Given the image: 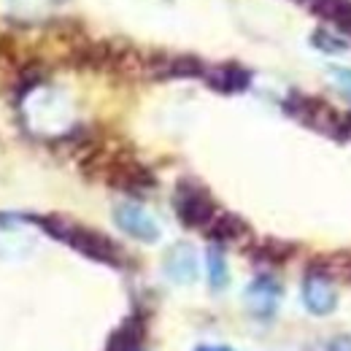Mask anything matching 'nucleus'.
<instances>
[{
	"label": "nucleus",
	"mask_w": 351,
	"mask_h": 351,
	"mask_svg": "<svg viewBox=\"0 0 351 351\" xmlns=\"http://www.w3.org/2000/svg\"><path fill=\"white\" fill-rule=\"evenodd\" d=\"M46 232H51L54 238H60L62 243H68L71 249L82 252L84 257L95 260V263H106V265H122V252L119 246L106 238L103 232H95L84 224H76V221L60 219V217H46L41 219Z\"/></svg>",
	"instance_id": "nucleus-1"
},
{
	"label": "nucleus",
	"mask_w": 351,
	"mask_h": 351,
	"mask_svg": "<svg viewBox=\"0 0 351 351\" xmlns=\"http://www.w3.org/2000/svg\"><path fill=\"white\" fill-rule=\"evenodd\" d=\"M287 111H289L298 122H303L306 128L322 132V135H327V138H341V141H343L351 132L349 119H346L343 114H338L330 103L319 100V97L292 95V97L287 100Z\"/></svg>",
	"instance_id": "nucleus-2"
},
{
	"label": "nucleus",
	"mask_w": 351,
	"mask_h": 351,
	"mask_svg": "<svg viewBox=\"0 0 351 351\" xmlns=\"http://www.w3.org/2000/svg\"><path fill=\"white\" fill-rule=\"evenodd\" d=\"M176 214L186 227L206 230L219 211H217V203L211 200V195L200 184L181 181L178 189H176Z\"/></svg>",
	"instance_id": "nucleus-3"
},
{
	"label": "nucleus",
	"mask_w": 351,
	"mask_h": 351,
	"mask_svg": "<svg viewBox=\"0 0 351 351\" xmlns=\"http://www.w3.org/2000/svg\"><path fill=\"white\" fill-rule=\"evenodd\" d=\"M100 176H103L111 186L125 189V192H143V189H152V186H154V176L149 173V168L141 165L138 160H132L130 154L108 157V160L100 165Z\"/></svg>",
	"instance_id": "nucleus-4"
},
{
	"label": "nucleus",
	"mask_w": 351,
	"mask_h": 351,
	"mask_svg": "<svg viewBox=\"0 0 351 351\" xmlns=\"http://www.w3.org/2000/svg\"><path fill=\"white\" fill-rule=\"evenodd\" d=\"M114 221L122 232H128L135 241H143V243H154L160 238V224L154 221V217L143 208V206H135V203H122L114 208Z\"/></svg>",
	"instance_id": "nucleus-5"
},
{
	"label": "nucleus",
	"mask_w": 351,
	"mask_h": 351,
	"mask_svg": "<svg viewBox=\"0 0 351 351\" xmlns=\"http://www.w3.org/2000/svg\"><path fill=\"white\" fill-rule=\"evenodd\" d=\"M246 306L249 311L254 313V316H273L276 313V308H278V300H281V287H278V281L276 278H270V276H260V278H254L249 287H246Z\"/></svg>",
	"instance_id": "nucleus-6"
},
{
	"label": "nucleus",
	"mask_w": 351,
	"mask_h": 351,
	"mask_svg": "<svg viewBox=\"0 0 351 351\" xmlns=\"http://www.w3.org/2000/svg\"><path fill=\"white\" fill-rule=\"evenodd\" d=\"M303 303L311 313L316 316H324L335 308V289L330 284V278L324 273H308L306 281H303Z\"/></svg>",
	"instance_id": "nucleus-7"
},
{
	"label": "nucleus",
	"mask_w": 351,
	"mask_h": 351,
	"mask_svg": "<svg viewBox=\"0 0 351 351\" xmlns=\"http://www.w3.org/2000/svg\"><path fill=\"white\" fill-rule=\"evenodd\" d=\"M165 276L173 281V284H192L197 278V254L192 246L186 243H178L168 252L165 257Z\"/></svg>",
	"instance_id": "nucleus-8"
},
{
	"label": "nucleus",
	"mask_w": 351,
	"mask_h": 351,
	"mask_svg": "<svg viewBox=\"0 0 351 351\" xmlns=\"http://www.w3.org/2000/svg\"><path fill=\"white\" fill-rule=\"evenodd\" d=\"M208 84L219 92H241L249 87V73L235 68V65H217V68H206L203 76Z\"/></svg>",
	"instance_id": "nucleus-9"
},
{
	"label": "nucleus",
	"mask_w": 351,
	"mask_h": 351,
	"mask_svg": "<svg viewBox=\"0 0 351 351\" xmlns=\"http://www.w3.org/2000/svg\"><path fill=\"white\" fill-rule=\"evenodd\" d=\"M206 232H208V238H214L219 243H235L243 235H249V227H246V221L241 219V217H235V214H217L211 219V224L206 227Z\"/></svg>",
	"instance_id": "nucleus-10"
},
{
	"label": "nucleus",
	"mask_w": 351,
	"mask_h": 351,
	"mask_svg": "<svg viewBox=\"0 0 351 351\" xmlns=\"http://www.w3.org/2000/svg\"><path fill=\"white\" fill-rule=\"evenodd\" d=\"M141 341H143V322L132 316L111 335L106 351H138Z\"/></svg>",
	"instance_id": "nucleus-11"
},
{
	"label": "nucleus",
	"mask_w": 351,
	"mask_h": 351,
	"mask_svg": "<svg viewBox=\"0 0 351 351\" xmlns=\"http://www.w3.org/2000/svg\"><path fill=\"white\" fill-rule=\"evenodd\" d=\"M206 263H208V281H211V287H214V289H221V287L227 284V263H224V254H221L219 249H211L208 257H206Z\"/></svg>",
	"instance_id": "nucleus-12"
},
{
	"label": "nucleus",
	"mask_w": 351,
	"mask_h": 351,
	"mask_svg": "<svg viewBox=\"0 0 351 351\" xmlns=\"http://www.w3.org/2000/svg\"><path fill=\"white\" fill-rule=\"evenodd\" d=\"M289 254H292V246L278 243V241H265L263 246L254 249V257L257 260H267V263H284Z\"/></svg>",
	"instance_id": "nucleus-13"
},
{
	"label": "nucleus",
	"mask_w": 351,
	"mask_h": 351,
	"mask_svg": "<svg viewBox=\"0 0 351 351\" xmlns=\"http://www.w3.org/2000/svg\"><path fill=\"white\" fill-rule=\"evenodd\" d=\"M311 44L316 46V49H322V51H327V54H335V51H343V49H346V41H343V38L330 36V33H316V36L311 38Z\"/></svg>",
	"instance_id": "nucleus-14"
},
{
	"label": "nucleus",
	"mask_w": 351,
	"mask_h": 351,
	"mask_svg": "<svg viewBox=\"0 0 351 351\" xmlns=\"http://www.w3.org/2000/svg\"><path fill=\"white\" fill-rule=\"evenodd\" d=\"M330 79L332 84L341 89L351 103V68H330Z\"/></svg>",
	"instance_id": "nucleus-15"
},
{
	"label": "nucleus",
	"mask_w": 351,
	"mask_h": 351,
	"mask_svg": "<svg viewBox=\"0 0 351 351\" xmlns=\"http://www.w3.org/2000/svg\"><path fill=\"white\" fill-rule=\"evenodd\" d=\"M330 351H351V341L349 338H338V341H332Z\"/></svg>",
	"instance_id": "nucleus-16"
},
{
	"label": "nucleus",
	"mask_w": 351,
	"mask_h": 351,
	"mask_svg": "<svg viewBox=\"0 0 351 351\" xmlns=\"http://www.w3.org/2000/svg\"><path fill=\"white\" fill-rule=\"evenodd\" d=\"M197 351H232V349H224V346H200Z\"/></svg>",
	"instance_id": "nucleus-17"
}]
</instances>
